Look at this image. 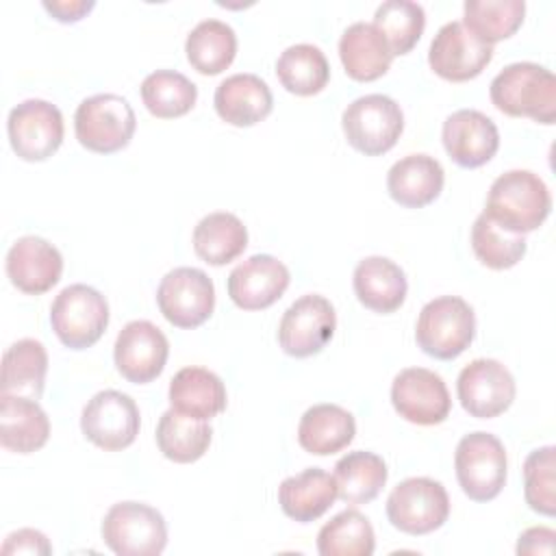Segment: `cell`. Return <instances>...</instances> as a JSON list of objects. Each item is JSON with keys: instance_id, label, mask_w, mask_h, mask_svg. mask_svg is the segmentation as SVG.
<instances>
[{"instance_id": "24", "label": "cell", "mask_w": 556, "mask_h": 556, "mask_svg": "<svg viewBox=\"0 0 556 556\" xmlns=\"http://www.w3.org/2000/svg\"><path fill=\"white\" fill-rule=\"evenodd\" d=\"M339 56L345 74L361 83L384 76L393 61L387 39L371 22H354L343 30L339 39Z\"/></svg>"}, {"instance_id": "29", "label": "cell", "mask_w": 556, "mask_h": 556, "mask_svg": "<svg viewBox=\"0 0 556 556\" xmlns=\"http://www.w3.org/2000/svg\"><path fill=\"white\" fill-rule=\"evenodd\" d=\"M248 248L243 222L226 211L204 215L193 228V250L208 265H226Z\"/></svg>"}, {"instance_id": "32", "label": "cell", "mask_w": 556, "mask_h": 556, "mask_svg": "<svg viewBox=\"0 0 556 556\" xmlns=\"http://www.w3.org/2000/svg\"><path fill=\"white\" fill-rule=\"evenodd\" d=\"M48 374V352L37 339H20L2 358V393L39 400Z\"/></svg>"}, {"instance_id": "40", "label": "cell", "mask_w": 556, "mask_h": 556, "mask_svg": "<svg viewBox=\"0 0 556 556\" xmlns=\"http://www.w3.org/2000/svg\"><path fill=\"white\" fill-rule=\"evenodd\" d=\"M556 447L532 450L523 463V493L534 513L552 517L556 513Z\"/></svg>"}, {"instance_id": "3", "label": "cell", "mask_w": 556, "mask_h": 556, "mask_svg": "<svg viewBox=\"0 0 556 556\" xmlns=\"http://www.w3.org/2000/svg\"><path fill=\"white\" fill-rule=\"evenodd\" d=\"M476 337L473 308L458 295H441L430 300L415 326V339L424 354L452 361L460 356Z\"/></svg>"}, {"instance_id": "5", "label": "cell", "mask_w": 556, "mask_h": 556, "mask_svg": "<svg viewBox=\"0 0 556 556\" xmlns=\"http://www.w3.org/2000/svg\"><path fill=\"white\" fill-rule=\"evenodd\" d=\"M341 126L354 150L365 156H378L397 143L404 130V113L393 98L367 93L348 104L341 115Z\"/></svg>"}, {"instance_id": "12", "label": "cell", "mask_w": 556, "mask_h": 556, "mask_svg": "<svg viewBox=\"0 0 556 556\" xmlns=\"http://www.w3.org/2000/svg\"><path fill=\"white\" fill-rule=\"evenodd\" d=\"M139 426L141 417L135 400L115 389L98 391L85 404L80 415L83 434L106 452H117L132 445L139 434Z\"/></svg>"}, {"instance_id": "8", "label": "cell", "mask_w": 556, "mask_h": 556, "mask_svg": "<svg viewBox=\"0 0 556 556\" xmlns=\"http://www.w3.org/2000/svg\"><path fill=\"white\" fill-rule=\"evenodd\" d=\"M454 467L463 493L473 502H489L506 482L504 443L491 432H469L456 445Z\"/></svg>"}, {"instance_id": "42", "label": "cell", "mask_w": 556, "mask_h": 556, "mask_svg": "<svg viewBox=\"0 0 556 556\" xmlns=\"http://www.w3.org/2000/svg\"><path fill=\"white\" fill-rule=\"evenodd\" d=\"M554 539L556 532L552 528L545 526H536V528H528L519 534L517 541V554H545L552 556L554 554Z\"/></svg>"}, {"instance_id": "13", "label": "cell", "mask_w": 556, "mask_h": 556, "mask_svg": "<svg viewBox=\"0 0 556 556\" xmlns=\"http://www.w3.org/2000/svg\"><path fill=\"white\" fill-rule=\"evenodd\" d=\"M337 328L334 306L319 293L298 298L280 317L278 343L285 354L306 358L326 348Z\"/></svg>"}, {"instance_id": "28", "label": "cell", "mask_w": 556, "mask_h": 556, "mask_svg": "<svg viewBox=\"0 0 556 556\" xmlns=\"http://www.w3.org/2000/svg\"><path fill=\"white\" fill-rule=\"evenodd\" d=\"M356 421L350 410L339 404H315L304 410L298 426L302 450L315 456H330L352 443Z\"/></svg>"}, {"instance_id": "25", "label": "cell", "mask_w": 556, "mask_h": 556, "mask_svg": "<svg viewBox=\"0 0 556 556\" xmlns=\"http://www.w3.org/2000/svg\"><path fill=\"white\" fill-rule=\"evenodd\" d=\"M50 419L37 400L2 393L0 404V443L17 454H33L46 445Z\"/></svg>"}, {"instance_id": "35", "label": "cell", "mask_w": 556, "mask_h": 556, "mask_svg": "<svg viewBox=\"0 0 556 556\" xmlns=\"http://www.w3.org/2000/svg\"><path fill=\"white\" fill-rule=\"evenodd\" d=\"M374 549V528L356 508L341 510L317 534V552L321 556H371Z\"/></svg>"}, {"instance_id": "22", "label": "cell", "mask_w": 556, "mask_h": 556, "mask_svg": "<svg viewBox=\"0 0 556 556\" xmlns=\"http://www.w3.org/2000/svg\"><path fill=\"white\" fill-rule=\"evenodd\" d=\"M354 293L358 302L374 313L397 311L408 291L404 269L387 256H367L354 267L352 276Z\"/></svg>"}, {"instance_id": "31", "label": "cell", "mask_w": 556, "mask_h": 556, "mask_svg": "<svg viewBox=\"0 0 556 556\" xmlns=\"http://www.w3.org/2000/svg\"><path fill=\"white\" fill-rule=\"evenodd\" d=\"M387 476L389 469L382 456L365 450L350 452L334 465L337 497L354 506L367 504L382 491Z\"/></svg>"}, {"instance_id": "41", "label": "cell", "mask_w": 556, "mask_h": 556, "mask_svg": "<svg viewBox=\"0 0 556 556\" xmlns=\"http://www.w3.org/2000/svg\"><path fill=\"white\" fill-rule=\"evenodd\" d=\"M52 545L48 536L33 528L15 530L2 543V554H50Z\"/></svg>"}, {"instance_id": "20", "label": "cell", "mask_w": 556, "mask_h": 556, "mask_svg": "<svg viewBox=\"0 0 556 556\" xmlns=\"http://www.w3.org/2000/svg\"><path fill=\"white\" fill-rule=\"evenodd\" d=\"M61 252L41 237H20L7 252V276L22 293H46L61 280Z\"/></svg>"}, {"instance_id": "43", "label": "cell", "mask_w": 556, "mask_h": 556, "mask_svg": "<svg viewBox=\"0 0 556 556\" xmlns=\"http://www.w3.org/2000/svg\"><path fill=\"white\" fill-rule=\"evenodd\" d=\"M96 7L93 0H43V9L59 22H78Z\"/></svg>"}, {"instance_id": "37", "label": "cell", "mask_w": 556, "mask_h": 556, "mask_svg": "<svg viewBox=\"0 0 556 556\" xmlns=\"http://www.w3.org/2000/svg\"><path fill=\"white\" fill-rule=\"evenodd\" d=\"M463 24L484 43L508 39L517 33L526 15L523 0H467Z\"/></svg>"}, {"instance_id": "19", "label": "cell", "mask_w": 556, "mask_h": 556, "mask_svg": "<svg viewBox=\"0 0 556 556\" xmlns=\"http://www.w3.org/2000/svg\"><path fill=\"white\" fill-rule=\"evenodd\" d=\"M289 269L271 254H252L228 276V295L243 311H261L282 298L289 287Z\"/></svg>"}, {"instance_id": "7", "label": "cell", "mask_w": 556, "mask_h": 556, "mask_svg": "<svg viewBox=\"0 0 556 556\" xmlns=\"http://www.w3.org/2000/svg\"><path fill=\"white\" fill-rule=\"evenodd\" d=\"M102 539L117 556H159L167 545V523L143 502H117L102 519Z\"/></svg>"}, {"instance_id": "1", "label": "cell", "mask_w": 556, "mask_h": 556, "mask_svg": "<svg viewBox=\"0 0 556 556\" xmlns=\"http://www.w3.org/2000/svg\"><path fill=\"white\" fill-rule=\"evenodd\" d=\"M552 211V195L543 178L530 169L500 174L486 195L484 215L502 228L526 235L536 230Z\"/></svg>"}, {"instance_id": "10", "label": "cell", "mask_w": 556, "mask_h": 556, "mask_svg": "<svg viewBox=\"0 0 556 556\" xmlns=\"http://www.w3.org/2000/svg\"><path fill=\"white\" fill-rule=\"evenodd\" d=\"M13 152L24 161H46L63 143L65 126L59 106L41 98H28L11 109L7 119Z\"/></svg>"}, {"instance_id": "6", "label": "cell", "mask_w": 556, "mask_h": 556, "mask_svg": "<svg viewBox=\"0 0 556 556\" xmlns=\"http://www.w3.org/2000/svg\"><path fill=\"white\" fill-rule=\"evenodd\" d=\"M50 324L65 348L85 350L104 334L109 326V304L98 289L76 282L54 298Z\"/></svg>"}, {"instance_id": "38", "label": "cell", "mask_w": 556, "mask_h": 556, "mask_svg": "<svg viewBox=\"0 0 556 556\" xmlns=\"http://www.w3.org/2000/svg\"><path fill=\"white\" fill-rule=\"evenodd\" d=\"M371 24L382 33L393 56H397L410 52L419 41L426 28V11L419 2L387 0L376 9Z\"/></svg>"}, {"instance_id": "2", "label": "cell", "mask_w": 556, "mask_h": 556, "mask_svg": "<svg viewBox=\"0 0 556 556\" xmlns=\"http://www.w3.org/2000/svg\"><path fill=\"white\" fill-rule=\"evenodd\" d=\"M491 102L510 117H530L539 124L556 122V76L532 61L506 65L491 80Z\"/></svg>"}, {"instance_id": "30", "label": "cell", "mask_w": 556, "mask_h": 556, "mask_svg": "<svg viewBox=\"0 0 556 556\" xmlns=\"http://www.w3.org/2000/svg\"><path fill=\"white\" fill-rule=\"evenodd\" d=\"M187 61L204 76L222 74L237 54L235 28L222 20H202L191 28L185 41Z\"/></svg>"}, {"instance_id": "15", "label": "cell", "mask_w": 556, "mask_h": 556, "mask_svg": "<svg viewBox=\"0 0 556 556\" xmlns=\"http://www.w3.org/2000/svg\"><path fill=\"white\" fill-rule=\"evenodd\" d=\"M493 59V46L480 41L463 22L443 24L428 50V63L445 80L465 83L482 74Z\"/></svg>"}, {"instance_id": "26", "label": "cell", "mask_w": 556, "mask_h": 556, "mask_svg": "<svg viewBox=\"0 0 556 556\" xmlns=\"http://www.w3.org/2000/svg\"><path fill=\"white\" fill-rule=\"evenodd\" d=\"M337 500L334 476L319 467H308L289 476L278 486V504L282 513L300 523L319 519Z\"/></svg>"}, {"instance_id": "14", "label": "cell", "mask_w": 556, "mask_h": 556, "mask_svg": "<svg viewBox=\"0 0 556 556\" xmlns=\"http://www.w3.org/2000/svg\"><path fill=\"white\" fill-rule=\"evenodd\" d=\"M391 404L400 417L417 426H437L452 408L443 378L426 367L402 369L391 384Z\"/></svg>"}, {"instance_id": "11", "label": "cell", "mask_w": 556, "mask_h": 556, "mask_svg": "<svg viewBox=\"0 0 556 556\" xmlns=\"http://www.w3.org/2000/svg\"><path fill=\"white\" fill-rule=\"evenodd\" d=\"M156 302L163 317L176 328L202 326L215 308L213 280L198 267H176L161 278Z\"/></svg>"}, {"instance_id": "16", "label": "cell", "mask_w": 556, "mask_h": 556, "mask_svg": "<svg viewBox=\"0 0 556 556\" xmlns=\"http://www.w3.org/2000/svg\"><path fill=\"white\" fill-rule=\"evenodd\" d=\"M463 408L478 419H491L508 410L515 400V378L495 358H476L465 365L456 380Z\"/></svg>"}, {"instance_id": "9", "label": "cell", "mask_w": 556, "mask_h": 556, "mask_svg": "<svg viewBox=\"0 0 556 556\" xmlns=\"http://www.w3.org/2000/svg\"><path fill=\"white\" fill-rule=\"evenodd\" d=\"M450 515L445 486L432 478H406L387 497V517L393 528L419 536L439 530Z\"/></svg>"}, {"instance_id": "39", "label": "cell", "mask_w": 556, "mask_h": 556, "mask_svg": "<svg viewBox=\"0 0 556 556\" xmlns=\"http://www.w3.org/2000/svg\"><path fill=\"white\" fill-rule=\"evenodd\" d=\"M471 248L482 265L491 269H510L526 254V237L502 228L480 213L471 226Z\"/></svg>"}, {"instance_id": "33", "label": "cell", "mask_w": 556, "mask_h": 556, "mask_svg": "<svg viewBox=\"0 0 556 556\" xmlns=\"http://www.w3.org/2000/svg\"><path fill=\"white\" fill-rule=\"evenodd\" d=\"M213 439L206 419L182 415L174 408L165 410L156 426V445L161 454L174 463H193L204 456Z\"/></svg>"}, {"instance_id": "23", "label": "cell", "mask_w": 556, "mask_h": 556, "mask_svg": "<svg viewBox=\"0 0 556 556\" xmlns=\"http://www.w3.org/2000/svg\"><path fill=\"white\" fill-rule=\"evenodd\" d=\"M445 172L430 154H408L395 161L387 174L389 195L406 208H421L434 202L443 189Z\"/></svg>"}, {"instance_id": "21", "label": "cell", "mask_w": 556, "mask_h": 556, "mask_svg": "<svg viewBox=\"0 0 556 556\" xmlns=\"http://www.w3.org/2000/svg\"><path fill=\"white\" fill-rule=\"evenodd\" d=\"M217 115L230 126H254L274 109V96L267 83L256 74H232L224 78L213 96Z\"/></svg>"}, {"instance_id": "17", "label": "cell", "mask_w": 556, "mask_h": 556, "mask_svg": "<svg viewBox=\"0 0 556 556\" xmlns=\"http://www.w3.org/2000/svg\"><path fill=\"white\" fill-rule=\"evenodd\" d=\"M169 356V341L161 328L148 319L128 321L113 345V361L117 371L135 384L152 382L165 367Z\"/></svg>"}, {"instance_id": "4", "label": "cell", "mask_w": 556, "mask_h": 556, "mask_svg": "<svg viewBox=\"0 0 556 556\" xmlns=\"http://www.w3.org/2000/svg\"><path fill=\"white\" fill-rule=\"evenodd\" d=\"M137 117L130 102L117 93L85 98L74 113L76 139L98 154H113L126 148L135 135Z\"/></svg>"}, {"instance_id": "18", "label": "cell", "mask_w": 556, "mask_h": 556, "mask_svg": "<svg viewBox=\"0 0 556 556\" xmlns=\"http://www.w3.org/2000/svg\"><path fill=\"white\" fill-rule=\"evenodd\" d=\"M441 139L450 159L467 169L489 163L500 148L495 122L476 109H458L447 115Z\"/></svg>"}, {"instance_id": "27", "label": "cell", "mask_w": 556, "mask_h": 556, "mask_svg": "<svg viewBox=\"0 0 556 556\" xmlns=\"http://www.w3.org/2000/svg\"><path fill=\"white\" fill-rule=\"evenodd\" d=\"M169 404L182 415L208 421L226 408V387L211 369L182 367L169 382Z\"/></svg>"}, {"instance_id": "34", "label": "cell", "mask_w": 556, "mask_h": 556, "mask_svg": "<svg viewBox=\"0 0 556 556\" xmlns=\"http://www.w3.org/2000/svg\"><path fill=\"white\" fill-rule=\"evenodd\" d=\"M276 76L289 93L315 96L328 85L330 65L321 48L313 43H295L278 56Z\"/></svg>"}, {"instance_id": "36", "label": "cell", "mask_w": 556, "mask_h": 556, "mask_svg": "<svg viewBox=\"0 0 556 556\" xmlns=\"http://www.w3.org/2000/svg\"><path fill=\"white\" fill-rule=\"evenodd\" d=\"M141 100L154 117L174 119L193 109L198 87L176 70H156L143 78Z\"/></svg>"}]
</instances>
